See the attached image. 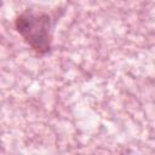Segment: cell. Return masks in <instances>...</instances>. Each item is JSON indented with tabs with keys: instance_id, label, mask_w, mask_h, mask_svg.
I'll return each mask as SVG.
<instances>
[{
	"instance_id": "obj_1",
	"label": "cell",
	"mask_w": 155,
	"mask_h": 155,
	"mask_svg": "<svg viewBox=\"0 0 155 155\" xmlns=\"http://www.w3.org/2000/svg\"><path fill=\"white\" fill-rule=\"evenodd\" d=\"M18 30L38 50L47 46V24L40 16L25 15L18 18Z\"/></svg>"
}]
</instances>
